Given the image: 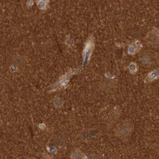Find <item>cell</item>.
<instances>
[{"label":"cell","mask_w":159,"mask_h":159,"mask_svg":"<svg viewBox=\"0 0 159 159\" xmlns=\"http://www.w3.org/2000/svg\"><path fill=\"white\" fill-rule=\"evenodd\" d=\"M136 65H133V64H132V65H131L130 66V67H129V68H130V70H134L135 69H136Z\"/></svg>","instance_id":"5b68a950"},{"label":"cell","mask_w":159,"mask_h":159,"mask_svg":"<svg viewBox=\"0 0 159 159\" xmlns=\"http://www.w3.org/2000/svg\"><path fill=\"white\" fill-rule=\"evenodd\" d=\"M46 6V3L45 2H40L38 4V7L41 8H45Z\"/></svg>","instance_id":"277c9868"},{"label":"cell","mask_w":159,"mask_h":159,"mask_svg":"<svg viewBox=\"0 0 159 159\" xmlns=\"http://www.w3.org/2000/svg\"><path fill=\"white\" fill-rule=\"evenodd\" d=\"M157 75V72H151V73H150V74H149V79L151 80H153L154 79L156 78Z\"/></svg>","instance_id":"3957f363"},{"label":"cell","mask_w":159,"mask_h":159,"mask_svg":"<svg viewBox=\"0 0 159 159\" xmlns=\"http://www.w3.org/2000/svg\"><path fill=\"white\" fill-rule=\"evenodd\" d=\"M139 42H136L134 43V44H133V45H131L130 46V48H129V54H134V53H135L136 50H137V49L138 48V47L139 46V45L138 44Z\"/></svg>","instance_id":"7a4b0ae2"},{"label":"cell","mask_w":159,"mask_h":159,"mask_svg":"<svg viewBox=\"0 0 159 159\" xmlns=\"http://www.w3.org/2000/svg\"><path fill=\"white\" fill-rule=\"evenodd\" d=\"M93 46H94L93 42V41H92L91 39H90L87 42L85 47L83 51V64L84 65H85L88 60H89V58L93 48Z\"/></svg>","instance_id":"6da1fadb"}]
</instances>
